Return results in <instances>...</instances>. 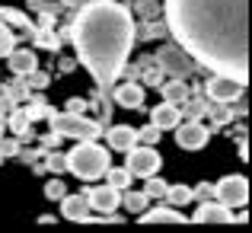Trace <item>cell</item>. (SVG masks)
I'll return each instance as SVG.
<instances>
[{"label": "cell", "mask_w": 252, "mask_h": 233, "mask_svg": "<svg viewBox=\"0 0 252 233\" xmlns=\"http://www.w3.org/2000/svg\"><path fill=\"white\" fill-rule=\"evenodd\" d=\"M13 48H16V32H13L3 19H0V58H6Z\"/></svg>", "instance_id": "obj_25"}, {"label": "cell", "mask_w": 252, "mask_h": 233, "mask_svg": "<svg viewBox=\"0 0 252 233\" xmlns=\"http://www.w3.org/2000/svg\"><path fill=\"white\" fill-rule=\"evenodd\" d=\"M6 58H10V70H13L16 77H26V74H32V70L38 67L35 51H29V48H13Z\"/></svg>", "instance_id": "obj_16"}, {"label": "cell", "mask_w": 252, "mask_h": 233, "mask_svg": "<svg viewBox=\"0 0 252 233\" xmlns=\"http://www.w3.org/2000/svg\"><path fill=\"white\" fill-rule=\"evenodd\" d=\"M144 80H147L150 86H160V83H163V70H160V67H157V70H150V74L144 77Z\"/></svg>", "instance_id": "obj_35"}, {"label": "cell", "mask_w": 252, "mask_h": 233, "mask_svg": "<svg viewBox=\"0 0 252 233\" xmlns=\"http://www.w3.org/2000/svg\"><path fill=\"white\" fill-rule=\"evenodd\" d=\"M64 195H67V185H64L61 179H51V182L45 185V198H48V201H61Z\"/></svg>", "instance_id": "obj_27"}, {"label": "cell", "mask_w": 252, "mask_h": 233, "mask_svg": "<svg viewBox=\"0 0 252 233\" xmlns=\"http://www.w3.org/2000/svg\"><path fill=\"white\" fill-rule=\"evenodd\" d=\"M26 77H29V90H45V86H48L51 83V80H48V74H45V70H32V74H26Z\"/></svg>", "instance_id": "obj_31"}, {"label": "cell", "mask_w": 252, "mask_h": 233, "mask_svg": "<svg viewBox=\"0 0 252 233\" xmlns=\"http://www.w3.org/2000/svg\"><path fill=\"white\" fill-rule=\"evenodd\" d=\"M26 115H29V122H38V118H45V115H51L48 112V105H45V99H32L29 105H26Z\"/></svg>", "instance_id": "obj_26"}, {"label": "cell", "mask_w": 252, "mask_h": 233, "mask_svg": "<svg viewBox=\"0 0 252 233\" xmlns=\"http://www.w3.org/2000/svg\"><path fill=\"white\" fill-rule=\"evenodd\" d=\"M105 141H109L112 150L125 154V150H131L137 144V128H131V125H115V128L105 131Z\"/></svg>", "instance_id": "obj_13"}, {"label": "cell", "mask_w": 252, "mask_h": 233, "mask_svg": "<svg viewBox=\"0 0 252 233\" xmlns=\"http://www.w3.org/2000/svg\"><path fill=\"white\" fill-rule=\"evenodd\" d=\"M45 169H51V172H58V176H61V172L67 169V163H64L61 154H48V157H45Z\"/></svg>", "instance_id": "obj_32"}, {"label": "cell", "mask_w": 252, "mask_h": 233, "mask_svg": "<svg viewBox=\"0 0 252 233\" xmlns=\"http://www.w3.org/2000/svg\"><path fill=\"white\" fill-rule=\"evenodd\" d=\"M160 86H163V99H166V102H172V105H182L185 99L191 96L189 83H185L182 77H172L169 83H160Z\"/></svg>", "instance_id": "obj_18"}, {"label": "cell", "mask_w": 252, "mask_h": 233, "mask_svg": "<svg viewBox=\"0 0 252 233\" xmlns=\"http://www.w3.org/2000/svg\"><path fill=\"white\" fill-rule=\"evenodd\" d=\"M141 224H182L185 214H179L172 204H157V208H144L141 214Z\"/></svg>", "instance_id": "obj_15"}, {"label": "cell", "mask_w": 252, "mask_h": 233, "mask_svg": "<svg viewBox=\"0 0 252 233\" xmlns=\"http://www.w3.org/2000/svg\"><path fill=\"white\" fill-rule=\"evenodd\" d=\"M83 3H90V0H61V6H67V10H80Z\"/></svg>", "instance_id": "obj_37"}, {"label": "cell", "mask_w": 252, "mask_h": 233, "mask_svg": "<svg viewBox=\"0 0 252 233\" xmlns=\"http://www.w3.org/2000/svg\"><path fill=\"white\" fill-rule=\"evenodd\" d=\"M112 99H115L122 109H137V105L144 102V86L137 83V80L118 83V86H115V93H112Z\"/></svg>", "instance_id": "obj_12"}, {"label": "cell", "mask_w": 252, "mask_h": 233, "mask_svg": "<svg viewBox=\"0 0 252 233\" xmlns=\"http://www.w3.org/2000/svg\"><path fill=\"white\" fill-rule=\"evenodd\" d=\"M64 163H67V169L74 172L77 179L93 182V179H102V172L109 169V150L99 147L96 141H80L64 157Z\"/></svg>", "instance_id": "obj_3"}, {"label": "cell", "mask_w": 252, "mask_h": 233, "mask_svg": "<svg viewBox=\"0 0 252 233\" xmlns=\"http://www.w3.org/2000/svg\"><path fill=\"white\" fill-rule=\"evenodd\" d=\"M80 64L93 74L99 96L109 102V90L128 67L134 45V13L122 0H90L77 10L67 29Z\"/></svg>", "instance_id": "obj_2"}, {"label": "cell", "mask_w": 252, "mask_h": 233, "mask_svg": "<svg viewBox=\"0 0 252 233\" xmlns=\"http://www.w3.org/2000/svg\"><path fill=\"white\" fill-rule=\"evenodd\" d=\"M144 195H147V198H163V195H166V182L157 179V176H147V189H144Z\"/></svg>", "instance_id": "obj_28"}, {"label": "cell", "mask_w": 252, "mask_h": 233, "mask_svg": "<svg viewBox=\"0 0 252 233\" xmlns=\"http://www.w3.org/2000/svg\"><path fill=\"white\" fill-rule=\"evenodd\" d=\"M3 125H10V128H13V134H19V137H23V134H29V115H26V112L23 109H13V115H10V122H3Z\"/></svg>", "instance_id": "obj_24"}, {"label": "cell", "mask_w": 252, "mask_h": 233, "mask_svg": "<svg viewBox=\"0 0 252 233\" xmlns=\"http://www.w3.org/2000/svg\"><path fill=\"white\" fill-rule=\"evenodd\" d=\"M150 122H154V125H157L160 131H172V128H176L179 122H182V109L163 99V105H157V109H150Z\"/></svg>", "instance_id": "obj_14"}, {"label": "cell", "mask_w": 252, "mask_h": 233, "mask_svg": "<svg viewBox=\"0 0 252 233\" xmlns=\"http://www.w3.org/2000/svg\"><path fill=\"white\" fill-rule=\"evenodd\" d=\"M128 154V163H125V169L131 172V176H137V179H147V176H157L160 172V163H163V157L157 154L150 144H144V147H131V150H125Z\"/></svg>", "instance_id": "obj_5"}, {"label": "cell", "mask_w": 252, "mask_h": 233, "mask_svg": "<svg viewBox=\"0 0 252 233\" xmlns=\"http://www.w3.org/2000/svg\"><path fill=\"white\" fill-rule=\"evenodd\" d=\"M182 105H185V109H189V118H201V115H204V112H208V109H211V105H208V102H198V99H195V102H189V99H185V102H182Z\"/></svg>", "instance_id": "obj_33"}, {"label": "cell", "mask_w": 252, "mask_h": 233, "mask_svg": "<svg viewBox=\"0 0 252 233\" xmlns=\"http://www.w3.org/2000/svg\"><path fill=\"white\" fill-rule=\"evenodd\" d=\"M51 118V131L61 137H74V141H96L102 137V125L83 118L80 112H64V115H48Z\"/></svg>", "instance_id": "obj_4"}, {"label": "cell", "mask_w": 252, "mask_h": 233, "mask_svg": "<svg viewBox=\"0 0 252 233\" xmlns=\"http://www.w3.org/2000/svg\"><path fill=\"white\" fill-rule=\"evenodd\" d=\"M163 198H166L172 208H182V204H189L195 195H191L189 185H166V195H163Z\"/></svg>", "instance_id": "obj_23"}, {"label": "cell", "mask_w": 252, "mask_h": 233, "mask_svg": "<svg viewBox=\"0 0 252 233\" xmlns=\"http://www.w3.org/2000/svg\"><path fill=\"white\" fill-rule=\"evenodd\" d=\"M137 32V29H134ZM163 32H166V26L163 23H154V19H150V23H144L141 26V32H137V35L141 38H157V35H163Z\"/></svg>", "instance_id": "obj_29"}, {"label": "cell", "mask_w": 252, "mask_h": 233, "mask_svg": "<svg viewBox=\"0 0 252 233\" xmlns=\"http://www.w3.org/2000/svg\"><path fill=\"white\" fill-rule=\"evenodd\" d=\"M102 176H105V182H109L112 189H118V192H125V189L131 185V179H134L128 169H125V166H109V169H105Z\"/></svg>", "instance_id": "obj_20"}, {"label": "cell", "mask_w": 252, "mask_h": 233, "mask_svg": "<svg viewBox=\"0 0 252 233\" xmlns=\"http://www.w3.org/2000/svg\"><path fill=\"white\" fill-rule=\"evenodd\" d=\"M13 154H19V144L16 141H0V160H6Z\"/></svg>", "instance_id": "obj_34"}, {"label": "cell", "mask_w": 252, "mask_h": 233, "mask_svg": "<svg viewBox=\"0 0 252 233\" xmlns=\"http://www.w3.org/2000/svg\"><path fill=\"white\" fill-rule=\"evenodd\" d=\"M166 32L211 74L249 83V0H166Z\"/></svg>", "instance_id": "obj_1"}, {"label": "cell", "mask_w": 252, "mask_h": 233, "mask_svg": "<svg viewBox=\"0 0 252 233\" xmlns=\"http://www.w3.org/2000/svg\"><path fill=\"white\" fill-rule=\"evenodd\" d=\"M137 10H141L144 16H150V19L157 16V10H154V3H150V0H144V3H137Z\"/></svg>", "instance_id": "obj_36"}, {"label": "cell", "mask_w": 252, "mask_h": 233, "mask_svg": "<svg viewBox=\"0 0 252 233\" xmlns=\"http://www.w3.org/2000/svg\"><path fill=\"white\" fill-rule=\"evenodd\" d=\"M208 137H211V128L208 125H201L198 118H189V122H179L176 125V144L182 150H201L204 144H208Z\"/></svg>", "instance_id": "obj_9"}, {"label": "cell", "mask_w": 252, "mask_h": 233, "mask_svg": "<svg viewBox=\"0 0 252 233\" xmlns=\"http://www.w3.org/2000/svg\"><path fill=\"white\" fill-rule=\"evenodd\" d=\"M191 195H198V198H201V201H204V198L211 195V185H201V189H198V192H191Z\"/></svg>", "instance_id": "obj_39"}, {"label": "cell", "mask_w": 252, "mask_h": 233, "mask_svg": "<svg viewBox=\"0 0 252 233\" xmlns=\"http://www.w3.org/2000/svg\"><path fill=\"white\" fill-rule=\"evenodd\" d=\"M32 38H35V45L45 48V51H58V48H61V38H58V32H51V26L32 29Z\"/></svg>", "instance_id": "obj_21"}, {"label": "cell", "mask_w": 252, "mask_h": 233, "mask_svg": "<svg viewBox=\"0 0 252 233\" xmlns=\"http://www.w3.org/2000/svg\"><path fill=\"white\" fill-rule=\"evenodd\" d=\"M61 214L67 217V221H83L90 217V201H86V195H64L61 198Z\"/></svg>", "instance_id": "obj_17"}, {"label": "cell", "mask_w": 252, "mask_h": 233, "mask_svg": "<svg viewBox=\"0 0 252 233\" xmlns=\"http://www.w3.org/2000/svg\"><path fill=\"white\" fill-rule=\"evenodd\" d=\"M137 141H144V144H157V141H160V128H157L154 122L144 125V128L137 131Z\"/></svg>", "instance_id": "obj_30"}, {"label": "cell", "mask_w": 252, "mask_h": 233, "mask_svg": "<svg viewBox=\"0 0 252 233\" xmlns=\"http://www.w3.org/2000/svg\"><path fill=\"white\" fill-rule=\"evenodd\" d=\"M86 201H90V211H99V214H112V211L122 208V192L112 189L109 182L105 185H93L86 192Z\"/></svg>", "instance_id": "obj_10"}, {"label": "cell", "mask_w": 252, "mask_h": 233, "mask_svg": "<svg viewBox=\"0 0 252 233\" xmlns=\"http://www.w3.org/2000/svg\"><path fill=\"white\" fill-rule=\"evenodd\" d=\"M214 195H217V201L227 204V208H243V204L249 201L246 176H223L220 182L214 185Z\"/></svg>", "instance_id": "obj_7"}, {"label": "cell", "mask_w": 252, "mask_h": 233, "mask_svg": "<svg viewBox=\"0 0 252 233\" xmlns=\"http://www.w3.org/2000/svg\"><path fill=\"white\" fill-rule=\"evenodd\" d=\"M3 122H6V118H3V112H0V134H3Z\"/></svg>", "instance_id": "obj_40"}, {"label": "cell", "mask_w": 252, "mask_h": 233, "mask_svg": "<svg viewBox=\"0 0 252 233\" xmlns=\"http://www.w3.org/2000/svg\"><path fill=\"white\" fill-rule=\"evenodd\" d=\"M243 90L246 86L240 83V80H233V77H227V74H214L204 83V96L211 99V102H236V99L243 96Z\"/></svg>", "instance_id": "obj_8"}, {"label": "cell", "mask_w": 252, "mask_h": 233, "mask_svg": "<svg viewBox=\"0 0 252 233\" xmlns=\"http://www.w3.org/2000/svg\"><path fill=\"white\" fill-rule=\"evenodd\" d=\"M0 19H3L6 26H16V29L26 32V35H32V29H35L29 16H23L19 10H10V6H0Z\"/></svg>", "instance_id": "obj_19"}, {"label": "cell", "mask_w": 252, "mask_h": 233, "mask_svg": "<svg viewBox=\"0 0 252 233\" xmlns=\"http://www.w3.org/2000/svg\"><path fill=\"white\" fill-rule=\"evenodd\" d=\"M80 109H86L83 99H70V102H67V112H80Z\"/></svg>", "instance_id": "obj_38"}, {"label": "cell", "mask_w": 252, "mask_h": 233, "mask_svg": "<svg viewBox=\"0 0 252 233\" xmlns=\"http://www.w3.org/2000/svg\"><path fill=\"white\" fill-rule=\"evenodd\" d=\"M122 204H125V211H134V214H141V211L150 204V198L144 195V192H134V189L128 185V189L122 192Z\"/></svg>", "instance_id": "obj_22"}, {"label": "cell", "mask_w": 252, "mask_h": 233, "mask_svg": "<svg viewBox=\"0 0 252 233\" xmlns=\"http://www.w3.org/2000/svg\"><path fill=\"white\" fill-rule=\"evenodd\" d=\"M191 221L195 224H233V214H230L227 204L208 201V198H204V201L198 204V211L191 214Z\"/></svg>", "instance_id": "obj_11"}, {"label": "cell", "mask_w": 252, "mask_h": 233, "mask_svg": "<svg viewBox=\"0 0 252 233\" xmlns=\"http://www.w3.org/2000/svg\"><path fill=\"white\" fill-rule=\"evenodd\" d=\"M157 58V67L163 70V74H172V77H191V70H195V61L189 58V51L179 48V45H166V48H160V55Z\"/></svg>", "instance_id": "obj_6"}]
</instances>
